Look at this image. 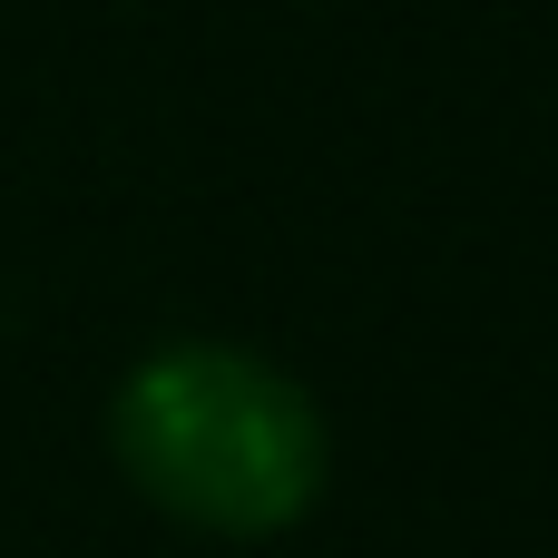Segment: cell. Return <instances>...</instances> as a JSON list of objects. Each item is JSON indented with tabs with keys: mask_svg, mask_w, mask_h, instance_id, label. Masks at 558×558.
Here are the masks:
<instances>
[{
	"mask_svg": "<svg viewBox=\"0 0 558 558\" xmlns=\"http://www.w3.org/2000/svg\"><path fill=\"white\" fill-rule=\"evenodd\" d=\"M108 451L137 481V500L206 539L294 530L333 471L314 392L245 343H157L108 392Z\"/></svg>",
	"mask_w": 558,
	"mask_h": 558,
	"instance_id": "cell-1",
	"label": "cell"
}]
</instances>
